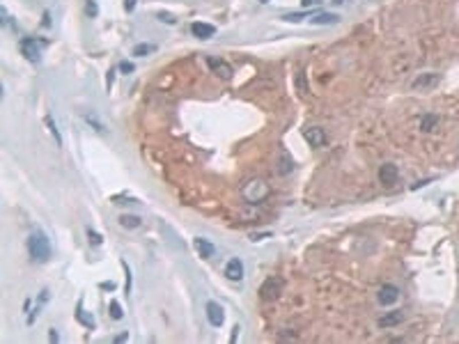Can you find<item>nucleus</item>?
<instances>
[{"label":"nucleus","instance_id":"29","mask_svg":"<svg viewBox=\"0 0 459 344\" xmlns=\"http://www.w3.org/2000/svg\"><path fill=\"white\" fill-rule=\"evenodd\" d=\"M97 3H92V0H88V14H92V16H97Z\"/></svg>","mask_w":459,"mask_h":344},{"label":"nucleus","instance_id":"3","mask_svg":"<svg viewBox=\"0 0 459 344\" xmlns=\"http://www.w3.org/2000/svg\"><path fill=\"white\" fill-rule=\"evenodd\" d=\"M19 48H21V53L30 60V62H39V57H42V46L37 44V39H32V37H23L21 44H19Z\"/></svg>","mask_w":459,"mask_h":344},{"label":"nucleus","instance_id":"35","mask_svg":"<svg viewBox=\"0 0 459 344\" xmlns=\"http://www.w3.org/2000/svg\"><path fill=\"white\" fill-rule=\"evenodd\" d=\"M101 287H104V289H110V292H113V289H115V282H104Z\"/></svg>","mask_w":459,"mask_h":344},{"label":"nucleus","instance_id":"15","mask_svg":"<svg viewBox=\"0 0 459 344\" xmlns=\"http://www.w3.org/2000/svg\"><path fill=\"white\" fill-rule=\"evenodd\" d=\"M438 124V115L434 113H427L423 115V120H420V131H425V133H429V131H434Z\"/></svg>","mask_w":459,"mask_h":344},{"label":"nucleus","instance_id":"34","mask_svg":"<svg viewBox=\"0 0 459 344\" xmlns=\"http://www.w3.org/2000/svg\"><path fill=\"white\" fill-rule=\"evenodd\" d=\"M124 339H129V333H122V335H117V337H115V342H124Z\"/></svg>","mask_w":459,"mask_h":344},{"label":"nucleus","instance_id":"13","mask_svg":"<svg viewBox=\"0 0 459 344\" xmlns=\"http://www.w3.org/2000/svg\"><path fill=\"white\" fill-rule=\"evenodd\" d=\"M305 140L310 142L313 147H324V142H326V136H324V131L317 129V126H313V129H305Z\"/></svg>","mask_w":459,"mask_h":344},{"label":"nucleus","instance_id":"33","mask_svg":"<svg viewBox=\"0 0 459 344\" xmlns=\"http://www.w3.org/2000/svg\"><path fill=\"white\" fill-rule=\"evenodd\" d=\"M48 339H51V342H57V339H60V335L55 333V328H51V335H48Z\"/></svg>","mask_w":459,"mask_h":344},{"label":"nucleus","instance_id":"30","mask_svg":"<svg viewBox=\"0 0 459 344\" xmlns=\"http://www.w3.org/2000/svg\"><path fill=\"white\" fill-rule=\"evenodd\" d=\"M113 80H115V71L110 69V71H108V78H106V88H108V92H110V88H113Z\"/></svg>","mask_w":459,"mask_h":344},{"label":"nucleus","instance_id":"31","mask_svg":"<svg viewBox=\"0 0 459 344\" xmlns=\"http://www.w3.org/2000/svg\"><path fill=\"white\" fill-rule=\"evenodd\" d=\"M429 182H432V179H423V182H416V184H413L411 188H413V191H416V188H420V186H427Z\"/></svg>","mask_w":459,"mask_h":344},{"label":"nucleus","instance_id":"27","mask_svg":"<svg viewBox=\"0 0 459 344\" xmlns=\"http://www.w3.org/2000/svg\"><path fill=\"white\" fill-rule=\"evenodd\" d=\"M122 266H124V271H126V294H131V271H129V266H126V262H122Z\"/></svg>","mask_w":459,"mask_h":344},{"label":"nucleus","instance_id":"6","mask_svg":"<svg viewBox=\"0 0 459 344\" xmlns=\"http://www.w3.org/2000/svg\"><path fill=\"white\" fill-rule=\"evenodd\" d=\"M225 278L227 280H232V282H239V280H244V262L241 260H230L227 264H225Z\"/></svg>","mask_w":459,"mask_h":344},{"label":"nucleus","instance_id":"10","mask_svg":"<svg viewBox=\"0 0 459 344\" xmlns=\"http://www.w3.org/2000/svg\"><path fill=\"white\" fill-rule=\"evenodd\" d=\"M402 321H404V312H402V310H393V312L384 314L376 323H379V328H393V326H397V323H402Z\"/></svg>","mask_w":459,"mask_h":344},{"label":"nucleus","instance_id":"8","mask_svg":"<svg viewBox=\"0 0 459 344\" xmlns=\"http://www.w3.org/2000/svg\"><path fill=\"white\" fill-rule=\"evenodd\" d=\"M207 319H209V323L211 326H223V321H225V314H223V308H220L218 303H207Z\"/></svg>","mask_w":459,"mask_h":344},{"label":"nucleus","instance_id":"4","mask_svg":"<svg viewBox=\"0 0 459 344\" xmlns=\"http://www.w3.org/2000/svg\"><path fill=\"white\" fill-rule=\"evenodd\" d=\"M397 177H400V170H397L395 163H384V165L379 167V182L384 184V186L397 184Z\"/></svg>","mask_w":459,"mask_h":344},{"label":"nucleus","instance_id":"23","mask_svg":"<svg viewBox=\"0 0 459 344\" xmlns=\"http://www.w3.org/2000/svg\"><path fill=\"white\" fill-rule=\"evenodd\" d=\"M110 317H113V319H122V317H124V312H122V305H120V303H117V301H110Z\"/></svg>","mask_w":459,"mask_h":344},{"label":"nucleus","instance_id":"36","mask_svg":"<svg viewBox=\"0 0 459 344\" xmlns=\"http://www.w3.org/2000/svg\"><path fill=\"white\" fill-rule=\"evenodd\" d=\"M260 3H269V0H260Z\"/></svg>","mask_w":459,"mask_h":344},{"label":"nucleus","instance_id":"18","mask_svg":"<svg viewBox=\"0 0 459 344\" xmlns=\"http://www.w3.org/2000/svg\"><path fill=\"white\" fill-rule=\"evenodd\" d=\"M76 319H79V321L83 323L85 328H94V319L85 314V310H83V301H79V308H76Z\"/></svg>","mask_w":459,"mask_h":344},{"label":"nucleus","instance_id":"2","mask_svg":"<svg viewBox=\"0 0 459 344\" xmlns=\"http://www.w3.org/2000/svg\"><path fill=\"white\" fill-rule=\"evenodd\" d=\"M241 195H244L246 200L251 204H260L262 200L269 195V186H266L262 179H251V182L244 186V191H241Z\"/></svg>","mask_w":459,"mask_h":344},{"label":"nucleus","instance_id":"37","mask_svg":"<svg viewBox=\"0 0 459 344\" xmlns=\"http://www.w3.org/2000/svg\"><path fill=\"white\" fill-rule=\"evenodd\" d=\"M335 3H344V0H335Z\"/></svg>","mask_w":459,"mask_h":344},{"label":"nucleus","instance_id":"24","mask_svg":"<svg viewBox=\"0 0 459 344\" xmlns=\"http://www.w3.org/2000/svg\"><path fill=\"white\" fill-rule=\"evenodd\" d=\"M88 241H90V245H101V243H104L101 234H99V232H94V229H88Z\"/></svg>","mask_w":459,"mask_h":344},{"label":"nucleus","instance_id":"5","mask_svg":"<svg viewBox=\"0 0 459 344\" xmlns=\"http://www.w3.org/2000/svg\"><path fill=\"white\" fill-rule=\"evenodd\" d=\"M397 298H400V289L395 285H384L376 294V301L381 305H393V303H397Z\"/></svg>","mask_w":459,"mask_h":344},{"label":"nucleus","instance_id":"28","mask_svg":"<svg viewBox=\"0 0 459 344\" xmlns=\"http://www.w3.org/2000/svg\"><path fill=\"white\" fill-rule=\"evenodd\" d=\"M159 19H161L163 23H175V16H172V14H166V12H161V14H159Z\"/></svg>","mask_w":459,"mask_h":344},{"label":"nucleus","instance_id":"9","mask_svg":"<svg viewBox=\"0 0 459 344\" xmlns=\"http://www.w3.org/2000/svg\"><path fill=\"white\" fill-rule=\"evenodd\" d=\"M207 64L209 69L214 73H218V76H223L225 80L232 78V67H230L227 62H223V60H216V57H207Z\"/></svg>","mask_w":459,"mask_h":344},{"label":"nucleus","instance_id":"20","mask_svg":"<svg viewBox=\"0 0 459 344\" xmlns=\"http://www.w3.org/2000/svg\"><path fill=\"white\" fill-rule=\"evenodd\" d=\"M154 48H157L154 44H138V46L133 48V55H136V57H145L147 53H151Z\"/></svg>","mask_w":459,"mask_h":344},{"label":"nucleus","instance_id":"16","mask_svg":"<svg viewBox=\"0 0 459 344\" xmlns=\"http://www.w3.org/2000/svg\"><path fill=\"white\" fill-rule=\"evenodd\" d=\"M438 80V73H423V76H418L416 80H413V88H429V85H434Z\"/></svg>","mask_w":459,"mask_h":344},{"label":"nucleus","instance_id":"14","mask_svg":"<svg viewBox=\"0 0 459 344\" xmlns=\"http://www.w3.org/2000/svg\"><path fill=\"white\" fill-rule=\"evenodd\" d=\"M294 170V158L287 154V151H280L278 154V172L280 175H289Z\"/></svg>","mask_w":459,"mask_h":344},{"label":"nucleus","instance_id":"17","mask_svg":"<svg viewBox=\"0 0 459 344\" xmlns=\"http://www.w3.org/2000/svg\"><path fill=\"white\" fill-rule=\"evenodd\" d=\"M310 23H313V26H331V23H338V16L335 14H319V16H313Z\"/></svg>","mask_w":459,"mask_h":344},{"label":"nucleus","instance_id":"19","mask_svg":"<svg viewBox=\"0 0 459 344\" xmlns=\"http://www.w3.org/2000/svg\"><path fill=\"white\" fill-rule=\"evenodd\" d=\"M120 225H122V227H129V229H136V227H140V225H142V220L138 218V216L124 214V216H120Z\"/></svg>","mask_w":459,"mask_h":344},{"label":"nucleus","instance_id":"12","mask_svg":"<svg viewBox=\"0 0 459 344\" xmlns=\"http://www.w3.org/2000/svg\"><path fill=\"white\" fill-rule=\"evenodd\" d=\"M191 32H193V37H198V39H209V37L216 35V28L209 26V23H193L191 26Z\"/></svg>","mask_w":459,"mask_h":344},{"label":"nucleus","instance_id":"1","mask_svg":"<svg viewBox=\"0 0 459 344\" xmlns=\"http://www.w3.org/2000/svg\"><path fill=\"white\" fill-rule=\"evenodd\" d=\"M28 252H30V257L35 262H39V264L51 260V243H48V239L42 234V232L30 234V239H28Z\"/></svg>","mask_w":459,"mask_h":344},{"label":"nucleus","instance_id":"11","mask_svg":"<svg viewBox=\"0 0 459 344\" xmlns=\"http://www.w3.org/2000/svg\"><path fill=\"white\" fill-rule=\"evenodd\" d=\"M193 245H195V250H198V255L202 257V260H211L214 257V245L209 243L207 239H202V236H195L193 239Z\"/></svg>","mask_w":459,"mask_h":344},{"label":"nucleus","instance_id":"22","mask_svg":"<svg viewBox=\"0 0 459 344\" xmlns=\"http://www.w3.org/2000/svg\"><path fill=\"white\" fill-rule=\"evenodd\" d=\"M296 88H298V92H308V80H305V71H298L296 73Z\"/></svg>","mask_w":459,"mask_h":344},{"label":"nucleus","instance_id":"26","mask_svg":"<svg viewBox=\"0 0 459 344\" xmlns=\"http://www.w3.org/2000/svg\"><path fill=\"white\" fill-rule=\"evenodd\" d=\"M133 69H136V67H133V62H126V60H124V62H120V71H124V73H131V71H133Z\"/></svg>","mask_w":459,"mask_h":344},{"label":"nucleus","instance_id":"25","mask_svg":"<svg viewBox=\"0 0 459 344\" xmlns=\"http://www.w3.org/2000/svg\"><path fill=\"white\" fill-rule=\"evenodd\" d=\"M85 120H88V122H90V124H94V129L99 131V133H104V131H106V129H104V124H101V122H99V120H97V115H94V113H92V115H90V113H88V115H85Z\"/></svg>","mask_w":459,"mask_h":344},{"label":"nucleus","instance_id":"32","mask_svg":"<svg viewBox=\"0 0 459 344\" xmlns=\"http://www.w3.org/2000/svg\"><path fill=\"white\" fill-rule=\"evenodd\" d=\"M124 7L129 12H133V7H136V0H124Z\"/></svg>","mask_w":459,"mask_h":344},{"label":"nucleus","instance_id":"21","mask_svg":"<svg viewBox=\"0 0 459 344\" xmlns=\"http://www.w3.org/2000/svg\"><path fill=\"white\" fill-rule=\"evenodd\" d=\"M46 124H48V129H51V136L55 138V142H57V147H62V138H60V131H57V126L53 124V120H51V115L46 117Z\"/></svg>","mask_w":459,"mask_h":344},{"label":"nucleus","instance_id":"7","mask_svg":"<svg viewBox=\"0 0 459 344\" xmlns=\"http://www.w3.org/2000/svg\"><path fill=\"white\" fill-rule=\"evenodd\" d=\"M282 289V282L276 280V278H269V280L264 282V285L260 287V294L264 301H271V298H278V294H280Z\"/></svg>","mask_w":459,"mask_h":344}]
</instances>
